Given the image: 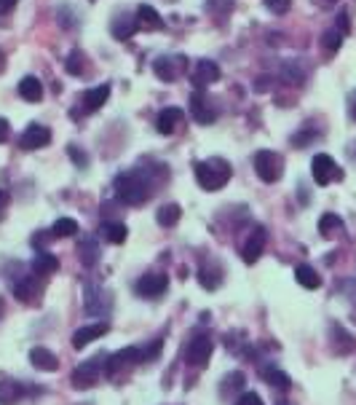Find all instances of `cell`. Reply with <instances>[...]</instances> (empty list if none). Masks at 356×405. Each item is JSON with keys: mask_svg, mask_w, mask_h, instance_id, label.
Wrapping results in <instances>:
<instances>
[{"mask_svg": "<svg viewBox=\"0 0 356 405\" xmlns=\"http://www.w3.org/2000/svg\"><path fill=\"white\" fill-rule=\"evenodd\" d=\"M295 279L300 287H306V290H316V287H321V277L319 271L314 269V266H308V263H300L295 269Z\"/></svg>", "mask_w": 356, "mask_h": 405, "instance_id": "25", "label": "cell"}, {"mask_svg": "<svg viewBox=\"0 0 356 405\" xmlns=\"http://www.w3.org/2000/svg\"><path fill=\"white\" fill-rule=\"evenodd\" d=\"M57 269H59V258L54 253H43L40 250L33 258V274H38V277H51Z\"/></svg>", "mask_w": 356, "mask_h": 405, "instance_id": "20", "label": "cell"}, {"mask_svg": "<svg viewBox=\"0 0 356 405\" xmlns=\"http://www.w3.org/2000/svg\"><path fill=\"white\" fill-rule=\"evenodd\" d=\"M340 43H343V33H340L338 27H332V30H327V33L321 35V46H324L327 54H335V51L340 49Z\"/></svg>", "mask_w": 356, "mask_h": 405, "instance_id": "33", "label": "cell"}, {"mask_svg": "<svg viewBox=\"0 0 356 405\" xmlns=\"http://www.w3.org/2000/svg\"><path fill=\"white\" fill-rule=\"evenodd\" d=\"M169 287V277L166 274H145L137 282V295L139 298H161Z\"/></svg>", "mask_w": 356, "mask_h": 405, "instance_id": "11", "label": "cell"}, {"mask_svg": "<svg viewBox=\"0 0 356 405\" xmlns=\"http://www.w3.org/2000/svg\"><path fill=\"white\" fill-rule=\"evenodd\" d=\"M185 67H188V60H185L183 54H177V57H159V60L153 62L156 75H159L161 81H166V84L177 81L185 73Z\"/></svg>", "mask_w": 356, "mask_h": 405, "instance_id": "8", "label": "cell"}, {"mask_svg": "<svg viewBox=\"0 0 356 405\" xmlns=\"http://www.w3.org/2000/svg\"><path fill=\"white\" fill-rule=\"evenodd\" d=\"M108 331H110V328H108V322H94V325H84L81 331H75L73 346H75V349H84V346H88L91 341L102 338V335H105Z\"/></svg>", "mask_w": 356, "mask_h": 405, "instance_id": "15", "label": "cell"}, {"mask_svg": "<svg viewBox=\"0 0 356 405\" xmlns=\"http://www.w3.org/2000/svg\"><path fill=\"white\" fill-rule=\"evenodd\" d=\"M84 65H86V57H84V51H70V57H67V62H64V67H67V73L73 75H81L84 73Z\"/></svg>", "mask_w": 356, "mask_h": 405, "instance_id": "34", "label": "cell"}, {"mask_svg": "<svg viewBox=\"0 0 356 405\" xmlns=\"http://www.w3.org/2000/svg\"><path fill=\"white\" fill-rule=\"evenodd\" d=\"M338 30H340V33H348V30H351V22H348V13H340V16H338Z\"/></svg>", "mask_w": 356, "mask_h": 405, "instance_id": "41", "label": "cell"}, {"mask_svg": "<svg viewBox=\"0 0 356 405\" xmlns=\"http://www.w3.org/2000/svg\"><path fill=\"white\" fill-rule=\"evenodd\" d=\"M6 207H8V191H3V188H0V215L6 212Z\"/></svg>", "mask_w": 356, "mask_h": 405, "instance_id": "42", "label": "cell"}, {"mask_svg": "<svg viewBox=\"0 0 356 405\" xmlns=\"http://www.w3.org/2000/svg\"><path fill=\"white\" fill-rule=\"evenodd\" d=\"M75 233H81V228H78V223L73 218H59L51 228V236H57V239H67V236H75Z\"/></svg>", "mask_w": 356, "mask_h": 405, "instance_id": "32", "label": "cell"}, {"mask_svg": "<svg viewBox=\"0 0 356 405\" xmlns=\"http://www.w3.org/2000/svg\"><path fill=\"white\" fill-rule=\"evenodd\" d=\"M236 405H263V397L258 392H244L236 400Z\"/></svg>", "mask_w": 356, "mask_h": 405, "instance_id": "38", "label": "cell"}, {"mask_svg": "<svg viewBox=\"0 0 356 405\" xmlns=\"http://www.w3.org/2000/svg\"><path fill=\"white\" fill-rule=\"evenodd\" d=\"M260 376H263L265 384H270L273 389H282V392H287V389L292 387V379H289L284 370L276 368V365H265V368L260 370Z\"/></svg>", "mask_w": 356, "mask_h": 405, "instance_id": "21", "label": "cell"}, {"mask_svg": "<svg viewBox=\"0 0 356 405\" xmlns=\"http://www.w3.org/2000/svg\"><path fill=\"white\" fill-rule=\"evenodd\" d=\"M190 116H193L198 123H212L214 118H217V111L212 108V102H209L207 91L196 89V91L190 94Z\"/></svg>", "mask_w": 356, "mask_h": 405, "instance_id": "12", "label": "cell"}, {"mask_svg": "<svg viewBox=\"0 0 356 405\" xmlns=\"http://www.w3.org/2000/svg\"><path fill=\"white\" fill-rule=\"evenodd\" d=\"M212 352H214V341H212V335H196V338L188 344L185 360H188V365L207 368V362L212 360Z\"/></svg>", "mask_w": 356, "mask_h": 405, "instance_id": "7", "label": "cell"}, {"mask_svg": "<svg viewBox=\"0 0 356 405\" xmlns=\"http://www.w3.org/2000/svg\"><path fill=\"white\" fill-rule=\"evenodd\" d=\"M193 172H196V183L204 188V191H220L225 185L231 183V164L220 156H214V159H204V161H196V167H193Z\"/></svg>", "mask_w": 356, "mask_h": 405, "instance_id": "2", "label": "cell"}, {"mask_svg": "<svg viewBox=\"0 0 356 405\" xmlns=\"http://www.w3.org/2000/svg\"><path fill=\"white\" fill-rule=\"evenodd\" d=\"M139 362H145V360H142V349H137V346H129V349H121V352H115V355L108 357V362H105V376H110V379H115L118 373H123V370L137 368Z\"/></svg>", "mask_w": 356, "mask_h": 405, "instance_id": "5", "label": "cell"}, {"mask_svg": "<svg viewBox=\"0 0 356 405\" xmlns=\"http://www.w3.org/2000/svg\"><path fill=\"white\" fill-rule=\"evenodd\" d=\"M22 397V384L16 381H0V405H16Z\"/></svg>", "mask_w": 356, "mask_h": 405, "instance_id": "30", "label": "cell"}, {"mask_svg": "<svg viewBox=\"0 0 356 405\" xmlns=\"http://www.w3.org/2000/svg\"><path fill=\"white\" fill-rule=\"evenodd\" d=\"M348 113H351V118L356 121V91L351 94V99H348Z\"/></svg>", "mask_w": 356, "mask_h": 405, "instance_id": "43", "label": "cell"}, {"mask_svg": "<svg viewBox=\"0 0 356 405\" xmlns=\"http://www.w3.org/2000/svg\"><path fill=\"white\" fill-rule=\"evenodd\" d=\"M180 218H183V209H180V204H163V207L156 212V221H159V226H163V228L174 226Z\"/></svg>", "mask_w": 356, "mask_h": 405, "instance_id": "31", "label": "cell"}, {"mask_svg": "<svg viewBox=\"0 0 356 405\" xmlns=\"http://www.w3.org/2000/svg\"><path fill=\"white\" fill-rule=\"evenodd\" d=\"M108 97H110V87H108V84H102V87L97 89H88L86 94H84V111L86 113L99 111V108L108 102Z\"/></svg>", "mask_w": 356, "mask_h": 405, "instance_id": "22", "label": "cell"}, {"mask_svg": "<svg viewBox=\"0 0 356 405\" xmlns=\"http://www.w3.org/2000/svg\"><path fill=\"white\" fill-rule=\"evenodd\" d=\"M137 25L142 27V30H163L166 22L161 19V13L153 6L142 3V6H137Z\"/></svg>", "mask_w": 356, "mask_h": 405, "instance_id": "18", "label": "cell"}, {"mask_svg": "<svg viewBox=\"0 0 356 405\" xmlns=\"http://www.w3.org/2000/svg\"><path fill=\"white\" fill-rule=\"evenodd\" d=\"M217 78H220V67H217V62H212V60H198L196 67H193V73H190L193 87L201 89V91H204L209 84H214Z\"/></svg>", "mask_w": 356, "mask_h": 405, "instance_id": "13", "label": "cell"}, {"mask_svg": "<svg viewBox=\"0 0 356 405\" xmlns=\"http://www.w3.org/2000/svg\"><path fill=\"white\" fill-rule=\"evenodd\" d=\"M78 258L84 266H94L99 260V245L94 236H84L81 242H78Z\"/></svg>", "mask_w": 356, "mask_h": 405, "instance_id": "27", "label": "cell"}, {"mask_svg": "<svg viewBox=\"0 0 356 405\" xmlns=\"http://www.w3.org/2000/svg\"><path fill=\"white\" fill-rule=\"evenodd\" d=\"M276 405H292V403H276Z\"/></svg>", "mask_w": 356, "mask_h": 405, "instance_id": "45", "label": "cell"}, {"mask_svg": "<svg viewBox=\"0 0 356 405\" xmlns=\"http://www.w3.org/2000/svg\"><path fill=\"white\" fill-rule=\"evenodd\" d=\"M16 3H19V0H0V16L11 13L13 9H16Z\"/></svg>", "mask_w": 356, "mask_h": 405, "instance_id": "40", "label": "cell"}, {"mask_svg": "<svg viewBox=\"0 0 356 405\" xmlns=\"http://www.w3.org/2000/svg\"><path fill=\"white\" fill-rule=\"evenodd\" d=\"M30 362H33V368L38 370H46V373H54V370L59 368V360L54 352H49L46 346H35V349H30Z\"/></svg>", "mask_w": 356, "mask_h": 405, "instance_id": "17", "label": "cell"}, {"mask_svg": "<svg viewBox=\"0 0 356 405\" xmlns=\"http://www.w3.org/2000/svg\"><path fill=\"white\" fill-rule=\"evenodd\" d=\"M321 3H335V0H321Z\"/></svg>", "mask_w": 356, "mask_h": 405, "instance_id": "44", "label": "cell"}, {"mask_svg": "<svg viewBox=\"0 0 356 405\" xmlns=\"http://www.w3.org/2000/svg\"><path fill=\"white\" fill-rule=\"evenodd\" d=\"M19 97L27 99V102H40V97H43V84L38 81L35 75H25V78L19 81Z\"/></svg>", "mask_w": 356, "mask_h": 405, "instance_id": "24", "label": "cell"}, {"mask_svg": "<svg viewBox=\"0 0 356 405\" xmlns=\"http://www.w3.org/2000/svg\"><path fill=\"white\" fill-rule=\"evenodd\" d=\"M183 123H185V113L180 111V108H163V111L159 113L156 129H159L163 137H169V135H177Z\"/></svg>", "mask_w": 356, "mask_h": 405, "instance_id": "14", "label": "cell"}, {"mask_svg": "<svg viewBox=\"0 0 356 405\" xmlns=\"http://www.w3.org/2000/svg\"><path fill=\"white\" fill-rule=\"evenodd\" d=\"M255 172L263 183H276L284 174V159L276 150H258L255 153Z\"/></svg>", "mask_w": 356, "mask_h": 405, "instance_id": "4", "label": "cell"}, {"mask_svg": "<svg viewBox=\"0 0 356 405\" xmlns=\"http://www.w3.org/2000/svg\"><path fill=\"white\" fill-rule=\"evenodd\" d=\"M345 228V223L340 215H335V212H327V215H321L319 218V233L321 236H338V233Z\"/></svg>", "mask_w": 356, "mask_h": 405, "instance_id": "29", "label": "cell"}, {"mask_svg": "<svg viewBox=\"0 0 356 405\" xmlns=\"http://www.w3.org/2000/svg\"><path fill=\"white\" fill-rule=\"evenodd\" d=\"M51 143V132L49 126L43 123H30L22 137H19V148L22 150H38V148H46Z\"/></svg>", "mask_w": 356, "mask_h": 405, "instance_id": "10", "label": "cell"}, {"mask_svg": "<svg viewBox=\"0 0 356 405\" xmlns=\"http://www.w3.org/2000/svg\"><path fill=\"white\" fill-rule=\"evenodd\" d=\"M40 293V282H38V274L33 277H19V282H13V295L16 301H25V304H33Z\"/></svg>", "mask_w": 356, "mask_h": 405, "instance_id": "16", "label": "cell"}, {"mask_svg": "<svg viewBox=\"0 0 356 405\" xmlns=\"http://www.w3.org/2000/svg\"><path fill=\"white\" fill-rule=\"evenodd\" d=\"M265 242H268L265 228H263V226H255V228L249 231V236H246L244 247H241V258H244V263H255V260H260L263 250H265Z\"/></svg>", "mask_w": 356, "mask_h": 405, "instance_id": "9", "label": "cell"}, {"mask_svg": "<svg viewBox=\"0 0 356 405\" xmlns=\"http://www.w3.org/2000/svg\"><path fill=\"white\" fill-rule=\"evenodd\" d=\"M115 196L121 199L123 204H132V207H139L145 204L150 196H153V185H150L148 174L139 172V170H126L115 177Z\"/></svg>", "mask_w": 356, "mask_h": 405, "instance_id": "1", "label": "cell"}, {"mask_svg": "<svg viewBox=\"0 0 356 405\" xmlns=\"http://www.w3.org/2000/svg\"><path fill=\"white\" fill-rule=\"evenodd\" d=\"M105 362H108L105 355H97V357H91V360H86V362H81V365L73 370L75 389H91V387H97L102 373H105Z\"/></svg>", "mask_w": 356, "mask_h": 405, "instance_id": "3", "label": "cell"}, {"mask_svg": "<svg viewBox=\"0 0 356 405\" xmlns=\"http://www.w3.org/2000/svg\"><path fill=\"white\" fill-rule=\"evenodd\" d=\"M311 174H314V180L316 185H330V183H338V180H343V170L335 164L332 156L327 153H316L314 161H311Z\"/></svg>", "mask_w": 356, "mask_h": 405, "instance_id": "6", "label": "cell"}, {"mask_svg": "<svg viewBox=\"0 0 356 405\" xmlns=\"http://www.w3.org/2000/svg\"><path fill=\"white\" fill-rule=\"evenodd\" d=\"M265 3V9L270 13H276V16H282V13L289 11V6H292V0H263Z\"/></svg>", "mask_w": 356, "mask_h": 405, "instance_id": "35", "label": "cell"}, {"mask_svg": "<svg viewBox=\"0 0 356 405\" xmlns=\"http://www.w3.org/2000/svg\"><path fill=\"white\" fill-rule=\"evenodd\" d=\"M11 137V123L6 121V118H0V143H6Z\"/></svg>", "mask_w": 356, "mask_h": 405, "instance_id": "39", "label": "cell"}, {"mask_svg": "<svg viewBox=\"0 0 356 405\" xmlns=\"http://www.w3.org/2000/svg\"><path fill=\"white\" fill-rule=\"evenodd\" d=\"M67 153H70V159H73V164L78 167V170H86L88 167V156L78 145H70L67 148Z\"/></svg>", "mask_w": 356, "mask_h": 405, "instance_id": "36", "label": "cell"}, {"mask_svg": "<svg viewBox=\"0 0 356 405\" xmlns=\"http://www.w3.org/2000/svg\"><path fill=\"white\" fill-rule=\"evenodd\" d=\"M332 346H335V355H351L356 349V341L351 333H345L340 325H332Z\"/></svg>", "mask_w": 356, "mask_h": 405, "instance_id": "23", "label": "cell"}, {"mask_svg": "<svg viewBox=\"0 0 356 405\" xmlns=\"http://www.w3.org/2000/svg\"><path fill=\"white\" fill-rule=\"evenodd\" d=\"M198 282H201L204 290H217L222 284V269L220 266H209V263H204V266L198 269Z\"/></svg>", "mask_w": 356, "mask_h": 405, "instance_id": "28", "label": "cell"}, {"mask_svg": "<svg viewBox=\"0 0 356 405\" xmlns=\"http://www.w3.org/2000/svg\"><path fill=\"white\" fill-rule=\"evenodd\" d=\"M222 384H225V387H222V394L228 392V389H241V387H244V373H239V370H236V373H231V376H225Z\"/></svg>", "mask_w": 356, "mask_h": 405, "instance_id": "37", "label": "cell"}, {"mask_svg": "<svg viewBox=\"0 0 356 405\" xmlns=\"http://www.w3.org/2000/svg\"><path fill=\"white\" fill-rule=\"evenodd\" d=\"M113 38H118V40H129V38L134 35L139 25H137V16H129V13H118L115 19H113Z\"/></svg>", "mask_w": 356, "mask_h": 405, "instance_id": "19", "label": "cell"}, {"mask_svg": "<svg viewBox=\"0 0 356 405\" xmlns=\"http://www.w3.org/2000/svg\"><path fill=\"white\" fill-rule=\"evenodd\" d=\"M99 236H102L105 242H110V245H123L126 236H129V228H126L123 223H102V226H99Z\"/></svg>", "mask_w": 356, "mask_h": 405, "instance_id": "26", "label": "cell"}]
</instances>
